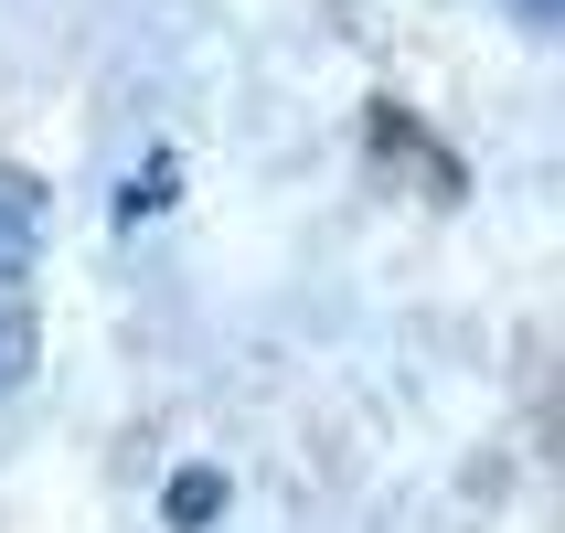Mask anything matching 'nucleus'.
I'll use <instances>...</instances> for the list:
<instances>
[{"label": "nucleus", "mask_w": 565, "mask_h": 533, "mask_svg": "<svg viewBox=\"0 0 565 533\" xmlns=\"http://www.w3.org/2000/svg\"><path fill=\"white\" fill-rule=\"evenodd\" d=\"M502 11H512L523 32H555V22H565V0H502Z\"/></svg>", "instance_id": "nucleus-5"}, {"label": "nucleus", "mask_w": 565, "mask_h": 533, "mask_svg": "<svg viewBox=\"0 0 565 533\" xmlns=\"http://www.w3.org/2000/svg\"><path fill=\"white\" fill-rule=\"evenodd\" d=\"M171 182H182V160L160 150L150 171H128V192H118V224H150V214H171Z\"/></svg>", "instance_id": "nucleus-2"}, {"label": "nucleus", "mask_w": 565, "mask_h": 533, "mask_svg": "<svg viewBox=\"0 0 565 533\" xmlns=\"http://www.w3.org/2000/svg\"><path fill=\"white\" fill-rule=\"evenodd\" d=\"M160 512H171V533H203L224 512V470H171V491H160Z\"/></svg>", "instance_id": "nucleus-1"}, {"label": "nucleus", "mask_w": 565, "mask_h": 533, "mask_svg": "<svg viewBox=\"0 0 565 533\" xmlns=\"http://www.w3.org/2000/svg\"><path fill=\"white\" fill-rule=\"evenodd\" d=\"M22 374H32V320L0 310V384H22Z\"/></svg>", "instance_id": "nucleus-4"}, {"label": "nucleus", "mask_w": 565, "mask_h": 533, "mask_svg": "<svg viewBox=\"0 0 565 533\" xmlns=\"http://www.w3.org/2000/svg\"><path fill=\"white\" fill-rule=\"evenodd\" d=\"M22 278H32V203L0 192V288H22Z\"/></svg>", "instance_id": "nucleus-3"}]
</instances>
